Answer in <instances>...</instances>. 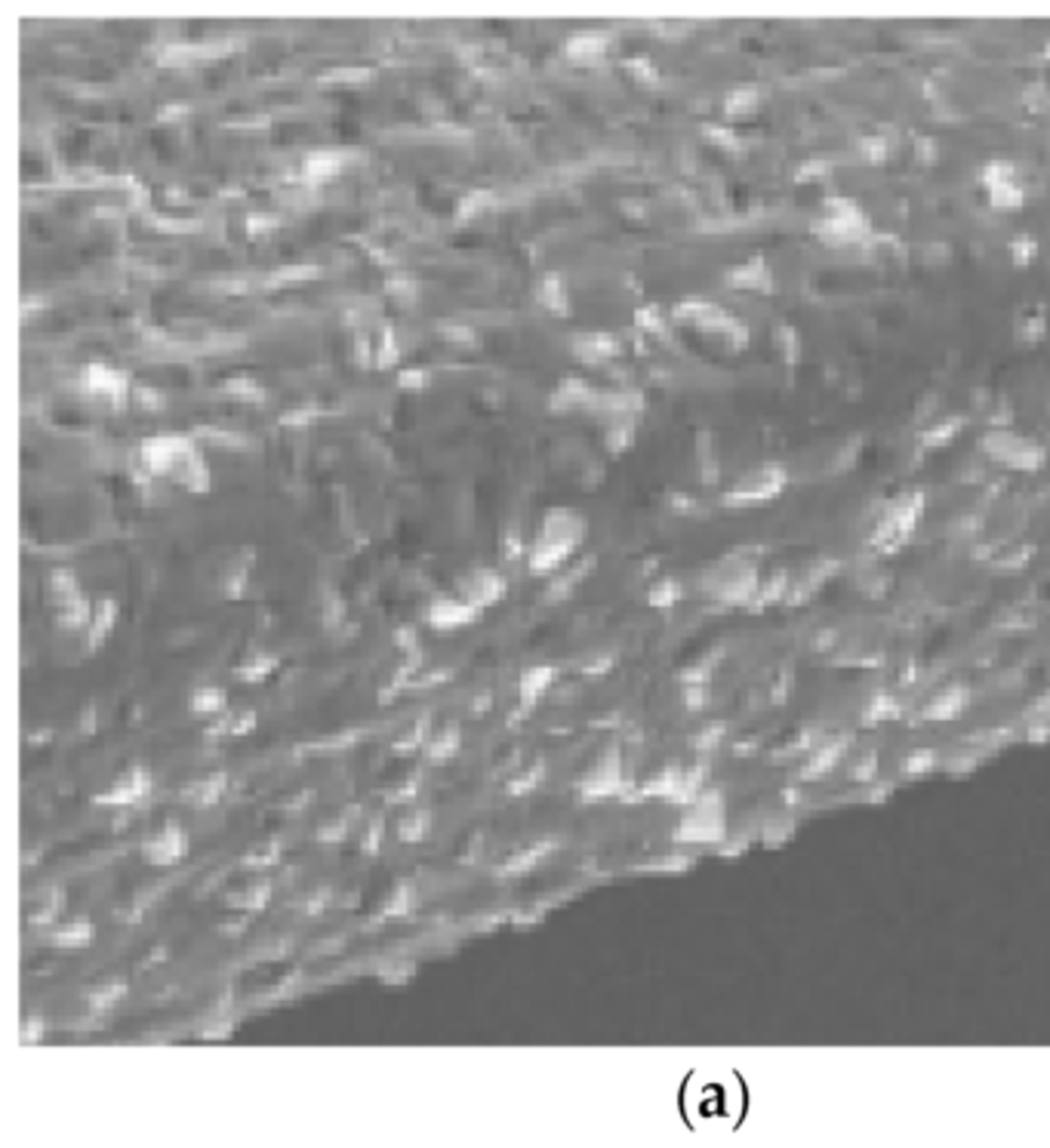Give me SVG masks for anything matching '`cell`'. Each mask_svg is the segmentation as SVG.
I'll return each instance as SVG.
<instances>
[{
  "label": "cell",
  "mask_w": 1050,
  "mask_h": 1148,
  "mask_svg": "<svg viewBox=\"0 0 1050 1148\" xmlns=\"http://www.w3.org/2000/svg\"><path fill=\"white\" fill-rule=\"evenodd\" d=\"M588 521L576 508H548L540 518L536 536L527 548V566L533 576H551L586 543Z\"/></svg>",
  "instance_id": "obj_1"
},
{
  "label": "cell",
  "mask_w": 1050,
  "mask_h": 1148,
  "mask_svg": "<svg viewBox=\"0 0 1050 1148\" xmlns=\"http://www.w3.org/2000/svg\"><path fill=\"white\" fill-rule=\"evenodd\" d=\"M142 463L151 475H163L191 493L210 490V468L198 446L185 435H155L142 443Z\"/></svg>",
  "instance_id": "obj_2"
},
{
  "label": "cell",
  "mask_w": 1050,
  "mask_h": 1148,
  "mask_svg": "<svg viewBox=\"0 0 1050 1148\" xmlns=\"http://www.w3.org/2000/svg\"><path fill=\"white\" fill-rule=\"evenodd\" d=\"M155 791V773L151 766L142 764V761H130L127 766H121L111 783L96 791V806H105V810H133V806H142Z\"/></svg>",
  "instance_id": "obj_3"
},
{
  "label": "cell",
  "mask_w": 1050,
  "mask_h": 1148,
  "mask_svg": "<svg viewBox=\"0 0 1050 1148\" xmlns=\"http://www.w3.org/2000/svg\"><path fill=\"white\" fill-rule=\"evenodd\" d=\"M142 863L148 868H176L191 856V835L180 819H163L139 844Z\"/></svg>",
  "instance_id": "obj_4"
},
{
  "label": "cell",
  "mask_w": 1050,
  "mask_h": 1148,
  "mask_svg": "<svg viewBox=\"0 0 1050 1148\" xmlns=\"http://www.w3.org/2000/svg\"><path fill=\"white\" fill-rule=\"evenodd\" d=\"M620 786H623V758H620V748L607 746L604 751L588 764L586 773L580 776L576 795H580V801L592 804V801H607V798H613V795L620 791Z\"/></svg>",
  "instance_id": "obj_5"
},
{
  "label": "cell",
  "mask_w": 1050,
  "mask_h": 1148,
  "mask_svg": "<svg viewBox=\"0 0 1050 1148\" xmlns=\"http://www.w3.org/2000/svg\"><path fill=\"white\" fill-rule=\"evenodd\" d=\"M481 613H484V610H478V606L471 604V601H465L463 595L456 591V595H438V598L428 604V610H425V623L431 625V628H438V631H456V628L478 623Z\"/></svg>",
  "instance_id": "obj_6"
},
{
  "label": "cell",
  "mask_w": 1050,
  "mask_h": 1148,
  "mask_svg": "<svg viewBox=\"0 0 1050 1148\" xmlns=\"http://www.w3.org/2000/svg\"><path fill=\"white\" fill-rule=\"evenodd\" d=\"M508 591V583L500 570H490V566H481V570H471L460 583V595L465 601L478 606V610H487V606H496L505 598Z\"/></svg>",
  "instance_id": "obj_7"
},
{
  "label": "cell",
  "mask_w": 1050,
  "mask_h": 1148,
  "mask_svg": "<svg viewBox=\"0 0 1050 1148\" xmlns=\"http://www.w3.org/2000/svg\"><path fill=\"white\" fill-rule=\"evenodd\" d=\"M228 791V773L225 770H213V773H203L198 779H191L188 786L183 788L180 801L185 806H195V810H210L216 806L225 798Z\"/></svg>",
  "instance_id": "obj_8"
},
{
  "label": "cell",
  "mask_w": 1050,
  "mask_h": 1148,
  "mask_svg": "<svg viewBox=\"0 0 1050 1148\" xmlns=\"http://www.w3.org/2000/svg\"><path fill=\"white\" fill-rule=\"evenodd\" d=\"M93 939H96V924L90 918L56 921V927L50 930V943L59 951H83L93 946Z\"/></svg>",
  "instance_id": "obj_9"
},
{
  "label": "cell",
  "mask_w": 1050,
  "mask_h": 1148,
  "mask_svg": "<svg viewBox=\"0 0 1050 1148\" xmlns=\"http://www.w3.org/2000/svg\"><path fill=\"white\" fill-rule=\"evenodd\" d=\"M555 681H558V668H555V665H530V668H524L521 678H518V699H521V706H536L548 690H551Z\"/></svg>",
  "instance_id": "obj_10"
},
{
  "label": "cell",
  "mask_w": 1050,
  "mask_h": 1148,
  "mask_svg": "<svg viewBox=\"0 0 1050 1148\" xmlns=\"http://www.w3.org/2000/svg\"><path fill=\"white\" fill-rule=\"evenodd\" d=\"M460 751H463V726L453 724V721H450L444 730L431 733V736H428V743H425V748H423L425 761L435 766L450 764Z\"/></svg>",
  "instance_id": "obj_11"
},
{
  "label": "cell",
  "mask_w": 1050,
  "mask_h": 1148,
  "mask_svg": "<svg viewBox=\"0 0 1050 1148\" xmlns=\"http://www.w3.org/2000/svg\"><path fill=\"white\" fill-rule=\"evenodd\" d=\"M555 850V841H533V844L518 846V853H511L508 859L500 868L503 878H521V875H530L540 863H546Z\"/></svg>",
  "instance_id": "obj_12"
},
{
  "label": "cell",
  "mask_w": 1050,
  "mask_h": 1148,
  "mask_svg": "<svg viewBox=\"0 0 1050 1148\" xmlns=\"http://www.w3.org/2000/svg\"><path fill=\"white\" fill-rule=\"evenodd\" d=\"M83 385H87L93 395L115 398V401H121L123 395H127V376L118 373V370H111V366H105V363H93V366H87V373H83Z\"/></svg>",
  "instance_id": "obj_13"
},
{
  "label": "cell",
  "mask_w": 1050,
  "mask_h": 1148,
  "mask_svg": "<svg viewBox=\"0 0 1050 1148\" xmlns=\"http://www.w3.org/2000/svg\"><path fill=\"white\" fill-rule=\"evenodd\" d=\"M127 998V983L123 979H105L96 988L87 991V1007L93 1016H105L111 1010H118Z\"/></svg>",
  "instance_id": "obj_14"
},
{
  "label": "cell",
  "mask_w": 1050,
  "mask_h": 1148,
  "mask_svg": "<svg viewBox=\"0 0 1050 1148\" xmlns=\"http://www.w3.org/2000/svg\"><path fill=\"white\" fill-rule=\"evenodd\" d=\"M428 835H431V810H425V806H413L395 826V838L401 844H423Z\"/></svg>",
  "instance_id": "obj_15"
},
{
  "label": "cell",
  "mask_w": 1050,
  "mask_h": 1148,
  "mask_svg": "<svg viewBox=\"0 0 1050 1148\" xmlns=\"http://www.w3.org/2000/svg\"><path fill=\"white\" fill-rule=\"evenodd\" d=\"M225 706H228V693L216 684L198 686V690H191V696H188V711H191L195 718H216V715H223Z\"/></svg>",
  "instance_id": "obj_16"
},
{
  "label": "cell",
  "mask_w": 1050,
  "mask_h": 1148,
  "mask_svg": "<svg viewBox=\"0 0 1050 1148\" xmlns=\"http://www.w3.org/2000/svg\"><path fill=\"white\" fill-rule=\"evenodd\" d=\"M115 623H118V604H115V598H102L99 604L93 606V616H90V625H87L90 646L105 644V638L115 631Z\"/></svg>",
  "instance_id": "obj_17"
},
{
  "label": "cell",
  "mask_w": 1050,
  "mask_h": 1148,
  "mask_svg": "<svg viewBox=\"0 0 1050 1148\" xmlns=\"http://www.w3.org/2000/svg\"><path fill=\"white\" fill-rule=\"evenodd\" d=\"M416 906H420V899H416V884H413V881H401V884L385 896L383 918H407V915L416 911Z\"/></svg>",
  "instance_id": "obj_18"
},
{
  "label": "cell",
  "mask_w": 1050,
  "mask_h": 1148,
  "mask_svg": "<svg viewBox=\"0 0 1050 1148\" xmlns=\"http://www.w3.org/2000/svg\"><path fill=\"white\" fill-rule=\"evenodd\" d=\"M428 736H431V730H428V721L423 718V721H416V724L410 726L404 736H398V739H395L391 751H395V755H401V758H407V755H416V751H423L425 748Z\"/></svg>",
  "instance_id": "obj_19"
},
{
  "label": "cell",
  "mask_w": 1050,
  "mask_h": 1148,
  "mask_svg": "<svg viewBox=\"0 0 1050 1148\" xmlns=\"http://www.w3.org/2000/svg\"><path fill=\"white\" fill-rule=\"evenodd\" d=\"M271 668H275V656H268V653H250L247 663L238 668V678L256 684V681H265V678L271 675Z\"/></svg>",
  "instance_id": "obj_20"
},
{
  "label": "cell",
  "mask_w": 1050,
  "mask_h": 1148,
  "mask_svg": "<svg viewBox=\"0 0 1050 1148\" xmlns=\"http://www.w3.org/2000/svg\"><path fill=\"white\" fill-rule=\"evenodd\" d=\"M540 783H546V761H536V764L524 770L521 776H515V779L508 783V795H518V798H521V795H530Z\"/></svg>",
  "instance_id": "obj_21"
},
{
  "label": "cell",
  "mask_w": 1050,
  "mask_h": 1148,
  "mask_svg": "<svg viewBox=\"0 0 1050 1148\" xmlns=\"http://www.w3.org/2000/svg\"><path fill=\"white\" fill-rule=\"evenodd\" d=\"M256 711L250 708V711H238V715H231V718H225L223 721V733L225 736H247V733H253L256 730Z\"/></svg>",
  "instance_id": "obj_22"
},
{
  "label": "cell",
  "mask_w": 1050,
  "mask_h": 1148,
  "mask_svg": "<svg viewBox=\"0 0 1050 1148\" xmlns=\"http://www.w3.org/2000/svg\"><path fill=\"white\" fill-rule=\"evenodd\" d=\"M340 166H343V158H336V155H311V158L305 161V173L315 176V179H318V176L323 179V176L336 173Z\"/></svg>",
  "instance_id": "obj_23"
},
{
  "label": "cell",
  "mask_w": 1050,
  "mask_h": 1148,
  "mask_svg": "<svg viewBox=\"0 0 1050 1148\" xmlns=\"http://www.w3.org/2000/svg\"><path fill=\"white\" fill-rule=\"evenodd\" d=\"M420 788H423V779L420 776H407L401 786L391 788V804H413L420 798Z\"/></svg>",
  "instance_id": "obj_24"
},
{
  "label": "cell",
  "mask_w": 1050,
  "mask_h": 1148,
  "mask_svg": "<svg viewBox=\"0 0 1050 1148\" xmlns=\"http://www.w3.org/2000/svg\"><path fill=\"white\" fill-rule=\"evenodd\" d=\"M678 598V588L672 583H660L653 591H650V604L653 606H672Z\"/></svg>",
  "instance_id": "obj_25"
},
{
  "label": "cell",
  "mask_w": 1050,
  "mask_h": 1148,
  "mask_svg": "<svg viewBox=\"0 0 1050 1148\" xmlns=\"http://www.w3.org/2000/svg\"><path fill=\"white\" fill-rule=\"evenodd\" d=\"M383 835H385L383 819H373V831L367 828L364 841H361V846H364V853H380V844H383Z\"/></svg>",
  "instance_id": "obj_26"
}]
</instances>
